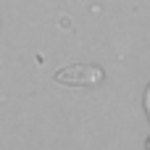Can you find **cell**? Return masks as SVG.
<instances>
[{
	"mask_svg": "<svg viewBox=\"0 0 150 150\" xmlns=\"http://www.w3.org/2000/svg\"><path fill=\"white\" fill-rule=\"evenodd\" d=\"M103 69L100 66H92V63H71L66 69H58L53 74V79L58 84H66V87H95L103 82Z\"/></svg>",
	"mask_w": 150,
	"mask_h": 150,
	"instance_id": "6da1fadb",
	"label": "cell"
}]
</instances>
